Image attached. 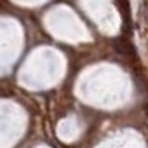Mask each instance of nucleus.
Returning <instances> with one entry per match:
<instances>
[]
</instances>
